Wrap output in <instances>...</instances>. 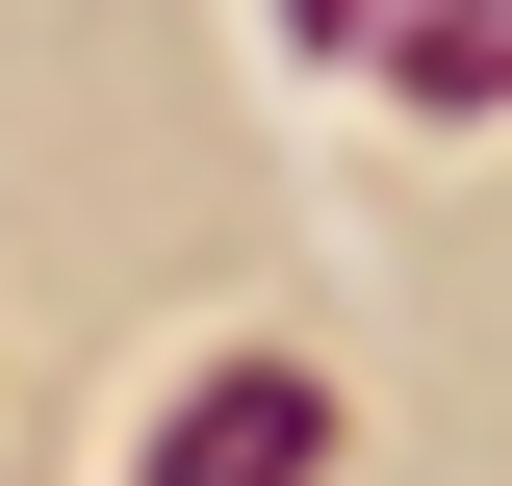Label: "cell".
<instances>
[{
    "label": "cell",
    "mask_w": 512,
    "mask_h": 486,
    "mask_svg": "<svg viewBox=\"0 0 512 486\" xmlns=\"http://www.w3.org/2000/svg\"><path fill=\"white\" fill-rule=\"evenodd\" d=\"M308 384H282V359H231V384H205V435H180V461H154V486H282V461H308Z\"/></svg>",
    "instance_id": "obj_1"
}]
</instances>
